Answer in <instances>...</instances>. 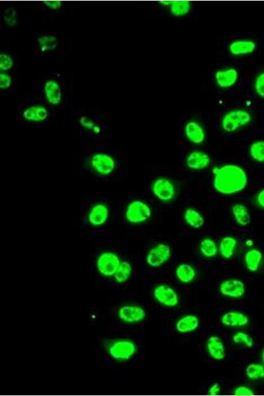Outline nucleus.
I'll return each mask as SVG.
<instances>
[{
	"label": "nucleus",
	"instance_id": "nucleus-32",
	"mask_svg": "<svg viewBox=\"0 0 264 396\" xmlns=\"http://www.w3.org/2000/svg\"><path fill=\"white\" fill-rule=\"evenodd\" d=\"M38 42L42 52L53 50L58 44L57 38L51 36H42L38 38Z\"/></svg>",
	"mask_w": 264,
	"mask_h": 396
},
{
	"label": "nucleus",
	"instance_id": "nucleus-29",
	"mask_svg": "<svg viewBox=\"0 0 264 396\" xmlns=\"http://www.w3.org/2000/svg\"><path fill=\"white\" fill-rule=\"evenodd\" d=\"M171 12L175 16H182L187 14L191 9V4L189 2H172Z\"/></svg>",
	"mask_w": 264,
	"mask_h": 396
},
{
	"label": "nucleus",
	"instance_id": "nucleus-39",
	"mask_svg": "<svg viewBox=\"0 0 264 396\" xmlns=\"http://www.w3.org/2000/svg\"><path fill=\"white\" fill-rule=\"evenodd\" d=\"M235 395H252L254 394L252 389L246 386H240L235 389L234 391Z\"/></svg>",
	"mask_w": 264,
	"mask_h": 396
},
{
	"label": "nucleus",
	"instance_id": "nucleus-25",
	"mask_svg": "<svg viewBox=\"0 0 264 396\" xmlns=\"http://www.w3.org/2000/svg\"><path fill=\"white\" fill-rule=\"evenodd\" d=\"M184 219L193 228L199 229L204 224V219L198 211L188 209L184 213Z\"/></svg>",
	"mask_w": 264,
	"mask_h": 396
},
{
	"label": "nucleus",
	"instance_id": "nucleus-33",
	"mask_svg": "<svg viewBox=\"0 0 264 396\" xmlns=\"http://www.w3.org/2000/svg\"><path fill=\"white\" fill-rule=\"evenodd\" d=\"M246 374L252 380L264 378V367L259 364H251L246 370Z\"/></svg>",
	"mask_w": 264,
	"mask_h": 396
},
{
	"label": "nucleus",
	"instance_id": "nucleus-19",
	"mask_svg": "<svg viewBox=\"0 0 264 396\" xmlns=\"http://www.w3.org/2000/svg\"><path fill=\"white\" fill-rule=\"evenodd\" d=\"M23 117L31 123H40L48 117V112L42 106H33L27 108L23 112Z\"/></svg>",
	"mask_w": 264,
	"mask_h": 396
},
{
	"label": "nucleus",
	"instance_id": "nucleus-38",
	"mask_svg": "<svg viewBox=\"0 0 264 396\" xmlns=\"http://www.w3.org/2000/svg\"><path fill=\"white\" fill-rule=\"evenodd\" d=\"M0 76H1V84H0V87H1V89H7L10 88V87L12 86V77L9 76L8 74H4L3 72L1 73Z\"/></svg>",
	"mask_w": 264,
	"mask_h": 396
},
{
	"label": "nucleus",
	"instance_id": "nucleus-13",
	"mask_svg": "<svg viewBox=\"0 0 264 396\" xmlns=\"http://www.w3.org/2000/svg\"><path fill=\"white\" fill-rule=\"evenodd\" d=\"M210 158L209 156L201 151H194L189 155L187 158V165L189 168L194 170H201L209 166Z\"/></svg>",
	"mask_w": 264,
	"mask_h": 396
},
{
	"label": "nucleus",
	"instance_id": "nucleus-41",
	"mask_svg": "<svg viewBox=\"0 0 264 396\" xmlns=\"http://www.w3.org/2000/svg\"><path fill=\"white\" fill-rule=\"evenodd\" d=\"M221 387L220 384H215L210 387L209 389V393L211 395H218L220 392Z\"/></svg>",
	"mask_w": 264,
	"mask_h": 396
},
{
	"label": "nucleus",
	"instance_id": "nucleus-42",
	"mask_svg": "<svg viewBox=\"0 0 264 396\" xmlns=\"http://www.w3.org/2000/svg\"><path fill=\"white\" fill-rule=\"evenodd\" d=\"M257 201L259 206L264 208V189L257 195Z\"/></svg>",
	"mask_w": 264,
	"mask_h": 396
},
{
	"label": "nucleus",
	"instance_id": "nucleus-18",
	"mask_svg": "<svg viewBox=\"0 0 264 396\" xmlns=\"http://www.w3.org/2000/svg\"><path fill=\"white\" fill-rule=\"evenodd\" d=\"M237 72L234 69L220 71L216 73V79L219 86L226 88L235 84L237 79Z\"/></svg>",
	"mask_w": 264,
	"mask_h": 396
},
{
	"label": "nucleus",
	"instance_id": "nucleus-36",
	"mask_svg": "<svg viewBox=\"0 0 264 396\" xmlns=\"http://www.w3.org/2000/svg\"><path fill=\"white\" fill-rule=\"evenodd\" d=\"M1 61H0V68L2 70L7 71L12 68L13 61L11 57L9 55L5 54V53H2Z\"/></svg>",
	"mask_w": 264,
	"mask_h": 396
},
{
	"label": "nucleus",
	"instance_id": "nucleus-40",
	"mask_svg": "<svg viewBox=\"0 0 264 396\" xmlns=\"http://www.w3.org/2000/svg\"><path fill=\"white\" fill-rule=\"evenodd\" d=\"M45 4L50 9L57 10L61 8L62 4L60 2H46Z\"/></svg>",
	"mask_w": 264,
	"mask_h": 396
},
{
	"label": "nucleus",
	"instance_id": "nucleus-2",
	"mask_svg": "<svg viewBox=\"0 0 264 396\" xmlns=\"http://www.w3.org/2000/svg\"><path fill=\"white\" fill-rule=\"evenodd\" d=\"M77 164L86 176L98 181H118L122 170L117 152L109 148L94 149L79 158Z\"/></svg>",
	"mask_w": 264,
	"mask_h": 396
},
{
	"label": "nucleus",
	"instance_id": "nucleus-34",
	"mask_svg": "<svg viewBox=\"0 0 264 396\" xmlns=\"http://www.w3.org/2000/svg\"><path fill=\"white\" fill-rule=\"evenodd\" d=\"M233 341L236 344H243L248 348H252L254 342L252 338L247 333L244 332H238L233 337Z\"/></svg>",
	"mask_w": 264,
	"mask_h": 396
},
{
	"label": "nucleus",
	"instance_id": "nucleus-22",
	"mask_svg": "<svg viewBox=\"0 0 264 396\" xmlns=\"http://www.w3.org/2000/svg\"><path fill=\"white\" fill-rule=\"evenodd\" d=\"M234 217L238 224L242 226H246L250 223L251 218L247 209L244 205L237 203L232 208Z\"/></svg>",
	"mask_w": 264,
	"mask_h": 396
},
{
	"label": "nucleus",
	"instance_id": "nucleus-27",
	"mask_svg": "<svg viewBox=\"0 0 264 396\" xmlns=\"http://www.w3.org/2000/svg\"><path fill=\"white\" fill-rule=\"evenodd\" d=\"M79 123H80L83 129L89 133L91 136L97 137L102 134V129L100 126L94 123L89 118L85 117L81 118Z\"/></svg>",
	"mask_w": 264,
	"mask_h": 396
},
{
	"label": "nucleus",
	"instance_id": "nucleus-9",
	"mask_svg": "<svg viewBox=\"0 0 264 396\" xmlns=\"http://www.w3.org/2000/svg\"><path fill=\"white\" fill-rule=\"evenodd\" d=\"M152 192L159 200L163 202L171 200L175 195V189L173 184L164 178H161L154 181L152 185Z\"/></svg>",
	"mask_w": 264,
	"mask_h": 396
},
{
	"label": "nucleus",
	"instance_id": "nucleus-14",
	"mask_svg": "<svg viewBox=\"0 0 264 396\" xmlns=\"http://www.w3.org/2000/svg\"><path fill=\"white\" fill-rule=\"evenodd\" d=\"M247 316L239 312H229L224 314L222 318V322L227 326L242 327L248 323Z\"/></svg>",
	"mask_w": 264,
	"mask_h": 396
},
{
	"label": "nucleus",
	"instance_id": "nucleus-12",
	"mask_svg": "<svg viewBox=\"0 0 264 396\" xmlns=\"http://www.w3.org/2000/svg\"><path fill=\"white\" fill-rule=\"evenodd\" d=\"M119 317L122 320L126 322H138L145 318V312L141 307L136 306H124L120 308Z\"/></svg>",
	"mask_w": 264,
	"mask_h": 396
},
{
	"label": "nucleus",
	"instance_id": "nucleus-5",
	"mask_svg": "<svg viewBox=\"0 0 264 396\" xmlns=\"http://www.w3.org/2000/svg\"><path fill=\"white\" fill-rule=\"evenodd\" d=\"M250 121L251 116L246 111L233 110L223 118L222 127L225 132H233L246 126Z\"/></svg>",
	"mask_w": 264,
	"mask_h": 396
},
{
	"label": "nucleus",
	"instance_id": "nucleus-23",
	"mask_svg": "<svg viewBox=\"0 0 264 396\" xmlns=\"http://www.w3.org/2000/svg\"><path fill=\"white\" fill-rule=\"evenodd\" d=\"M262 260V254L259 250L252 249L249 250L245 255V263L248 270L256 271L259 268Z\"/></svg>",
	"mask_w": 264,
	"mask_h": 396
},
{
	"label": "nucleus",
	"instance_id": "nucleus-26",
	"mask_svg": "<svg viewBox=\"0 0 264 396\" xmlns=\"http://www.w3.org/2000/svg\"><path fill=\"white\" fill-rule=\"evenodd\" d=\"M237 241L233 237L223 238L220 243V254L223 258H230L235 252Z\"/></svg>",
	"mask_w": 264,
	"mask_h": 396
},
{
	"label": "nucleus",
	"instance_id": "nucleus-24",
	"mask_svg": "<svg viewBox=\"0 0 264 396\" xmlns=\"http://www.w3.org/2000/svg\"><path fill=\"white\" fill-rule=\"evenodd\" d=\"M176 274L178 279L183 284H188L193 281L196 276L194 269L187 264H182L177 267Z\"/></svg>",
	"mask_w": 264,
	"mask_h": 396
},
{
	"label": "nucleus",
	"instance_id": "nucleus-16",
	"mask_svg": "<svg viewBox=\"0 0 264 396\" xmlns=\"http://www.w3.org/2000/svg\"><path fill=\"white\" fill-rule=\"evenodd\" d=\"M185 134L189 140L197 144L202 143L205 139V132L202 127L196 122H190L187 124Z\"/></svg>",
	"mask_w": 264,
	"mask_h": 396
},
{
	"label": "nucleus",
	"instance_id": "nucleus-30",
	"mask_svg": "<svg viewBox=\"0 0 264 396\" xmlns=\"http://www.w3.org/2000/svg\"><path fill=\"white\" fill-rule=\"evenodd\" d=\"M132 273V266L128 262H122L117 272L115 274V279L117 282H124L129 279Z\"/></svg>",
	"mask_w": 264,
	"mask_h": 396
},
{
	"label": "nucleus",
	"instance_id": "nucleus-21",
	"mask_svg": "<svg viewBox=\"0 0 264 396\" xmlns=\"http://www.w3.org/2000/svg\"><path fill=\"white\" fill-rule=\"evenodd\" d=\"M199 326V320L194 315H187L180 319L177 324V330L180 333L194 331Z\"/></svg>",
	"mask_w": 264,
	"mask_h": 396
},
{
	"label": "nucleus",
	"instance_id": "nucleus-4",
	"mask_svg": "<svg viewBox=\"0 0 264 396\" xmlns=\"http://www.w3.org/2000/svg\"><path fill=\"white\" fill-rule=\"evenodd\" d=\"M151 209L142 200H135L127 203L122 211V219L129 224L136 225L147 221L151 217Z\"/></svg>",
	"mask_w": 264,
	"mask_h": 396
},
{
	"label": "nucleus",
	"instance_id": "nucleus-1",
	"mask_svg": "<svg viewBox=\"0 0 264 396\" xmlns=\"http://www.w3.org/2000/svg\"><path fill=\"white\" fill-rule=\"evenodd\" d=\"M117 218V207L109 198L88 200L81 204L76 220V226L88 235H108L111 225Z\"/></svg>",
	"mask_w": 264,
	"mask_h": 396
},
{
	"label": "nucleus",
	"instance_id": "nucleus-31",
	"mask_svg": "<svg viewBox=\"0 0 264 396\" xmlns=\"http://www.w3.org/2000/svg\"><path fill=\"white\" fill-rule=\"evenodd\" d=\"M250 155L255 160L264 162V141H258L253 143L250 149Z\"/></svg>",
	"mask_w": 264,
	"mask_h": 396
},
{
	"label": "nucleus",
	"instance_id": "nucleus-37",
	"mask_svg": "<svg viewBox=\"0 0 264 396\" xmlns=\"http://www.w3.org/2000/svg\"><path fill=\"white\" fill-rule=\"evenodd\" d=\"M255 89L257 93L260 97L264 98V73L257 77L255 83Z\"/></svg>",
	"mask_w": 264,
	"mask_h": 396
},
{
	"label": "nucleus",
	"instance_id": "nucleus-17",
	"mask_svg": "<svg viewBox=\"0 0 264 396\" xmlns=\"http://www.w3.org/2000/svg\"><path fill=\"white\" fill-rule=\"evenodd\" d=\"M45 95L48 101L53 105L59 104L62 98V91L59 85L53 81L45 83Z\"/></svg>",
	"mask_w": 264,
	"mask_h": 396
},
{
	"label": "nucleus",
	"instance_id": "nucleus-20",
	"mask_svg": "<svg viewBox=\"0 0 264 396\" xmlns=\"http://www.w3.org/2000/svg\"><path fill=\"white\" fill-rule=\"evenodd\" d=\"M256 48V44L252 40H237L230 46L232 54L235 55L247 54L252 53Z\"/></svg>",
	"mask_w": 264,
	"mask_h": 396
},
{
	"label": "nucleus",
	"instance_id": "nucleus-6",
	"mask_svg": "<svg viewBox=\"0 0 264 396\" xmlns=\"http://www.w3.org/2000/svg\"><path fill=\"white\" fill-rule=\"evenodd\" d=\"M120 260L117 254L112 252H103L96 261L98 271L102 275L111 277L115 275L120 265Z\"/></svg>",
	"mask_w": 264,
	"mask_h": 396
},
{
	"label": "nucleus",
	"instance_id": "nucleus-15",
	"mask_svg": "<svg viewBox=\"0 0 264 396\" xmlns=\"http://www.w3.org/2000/svg\"><path fill=\"white\" fill-rule=\"evenodd\" d=\"M208 352L212 357L217 360H222L225 356L224 344L220 337L212 336L207 344Z\"/></svg>",
	"mask_w": 264,
	"mask_h": 396
},
{
	"label": "nucleus",
	"instance_id": "nucleus-8",
	"mask_svg": "<svg viewBox=\"0 0 264 396\" xmlns=\"http://www.w3.org/2000/svg\"><path fill=\"white\" fill-rule=\"evenodd\" d=\"M136 348L132 342L120 340L111 345L109 353L118 360H128L136 352Z\"/></svg>",
	"mask_w": 264,
	"mask_h": 396
},
{
	"label": "nucleus",
	"instance_id": "nucleus-28",
	"mask_svg": "<svg viewBox=\"0 0 264 396\" xmlns=\"http://www.w3.org/2000/svg\"><path fill=\"white\" fill-rule=\"evenodd\" d=\"M199 249L203 256L212 258L218 253V247L213 240L205 239L201 242Z\"/></svg>",
	"mask_w": 264,
	"mask_h": 396
},
{
	"label": "nucleus",
	"instance_id": "nucleus-10",
	"mask_svg": "<svg viewBox=\"0 0 264 396\" xmlns=\"http://www.w3.org/2000/svg\"><path fill=\"white\" fill-rule=\"evenodd\" d=\"M154 296L162 305L174 307L179 304V297L175 291L167 286L157 287L154 291Z\"/></svg>",
	"mask_w": 264,
	"mask_h": 396
},
{
	"label": "nucleus",
	"instance_id": "nucleus-7",
	"mask_svg": "<svg viewBox=\"0 0 264 396\" xmlns=\"http://www.w3.org/2000/svg\"><path fill=\"white\" fill-rule=\"evenodd\" d=\"M171 256V248L165 244H160L150 250L146 262L152 267H160L166 263Z\"/></svg>",
	"mask_w": 264,
	"mask_h": 396
},
{
	"label": "nucleus",
	"instance_id": "nucleus-11",
	"mask_svg": "<svg viewBox=\"0 0 264 396\" xmlns=\"http://www.w3.org/2000/svg\"><path fill=\"white\" fill-rule=\"evenodd\" d=\"M220 291L225 296L231 298H240L245 293V286L239 280L229 279L221 284Z\"/></svg>",
	"mask_w": 264,
	"mask_h": 396
},
{
	"label": "nucleus",
	"instance_id": "nucleus-43",
	"mask_svg": "<svg viewBox=\"0 0 264 396\" xmlns=\"http://www.w3.org/2000/svg\"><path fill=\"white\" fill-rule=\"evenodd\" d=\"M262 359H263V363H264V350H263V353H262Z\"/></svg>",
	"mask_w": 264,
	"mask_h": 396
},
{
	"label": "nucleus",
	"instance_id": "nucleus-35",
	"mask_svg": "<svg viewBox=\"0 0 264 396\" xmlns=\"http://www.w3.org/2000/svg\"><path fill=\"white\" fill-rule=\"evenodd\" d=\"M4 19L8 25L14 26L17 23V12L14 8H8L4 14Z\"/></svg>",
	"mask_w": 264,
	"mask_h": 396
},
{
	"label": "nucleus",
	"instance_id": "nucleus-3",
	"mask_svg": "<svg viewBox=\"0 0 264 396\" xmlns=\"http://www.w3.org/2000/svg\"><path fill=\"white\" fill-rule=\"evenodd\" d=\"M214 175V187L223 194L237 193L247 185V176L243 169L233 164L215 168Z\"/></svg>",
	"mask_w": 264,
	"mask_h": 396
}]
</instances>
